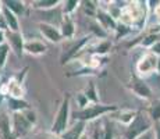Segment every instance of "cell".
I'll return each instance as SVG.
<instances>
[{
    "mask_svg": "<svg viewBox=\"0 0 160 139\" xmlns=\"http://www.w3.org/2000/svg\"><path fill=\"white\" fill-rule=\"evenodd\" d=\"M150 128V120L145 117L143 114H139V116L135 117V120L131 122L130 128L127 131V139H137L139 138L141 135L146 134L148 129Z\"/></svg>",
    "mask_w": 160,
    "mask_h": 139,
    "instance_id": "6da1fadb",
    "label": "cell"
},
{
    "mask_svg": "<svg viewBox=\"0 0 160 139\" xmlns=\"http://www.w3.org/2000/svg\"><path fill=\"white\" fill-rule=\"evenodd\" d=\"M158 61H159V57L153 53H148L142 60L139 61L138 64V70L139 72H145V74H149L152 71L158 70Z\"/></svg>",
    "mask_w": 160,
    "mask_h": 139,
    "instance_id": "7a4b0ae2",
    "label": "cell"
},
{
    "mask_svg": "<svg viewBox=\"0 0 160 139\" xmlns=\"http://www.w3.org/2000/svg\"><path fill=\"white\" fill-rule=\"evenodd\" d=\"M109 110H114V107H93V109H88L85 111H82V113H75V117H78V118H92V117L98 116V114L100 113H104V111H109Z\"/></svg>",
    "mask_w": 160,
    "mask_h": 139,
    "instance_id": "3957f363",
    "label": "cell"
},
{
    "mask_svg": "<svg viewBox=\"0 0 160 139\" xmlns=\"http://www.w3.org/2000/svg\"><path fill=\"white\" fill-rule=\"evenodd\" d=\"M67 100L64 102L63 107H61L60 110V114H58V118L56 121V124H54V131L56 132H60L63 128H66V124H67Z\"/></svg>",
    "mask_w": 160,
    "mask_h": 139,
    "instance_id": "277c9868",
    "label": "cell"
},
{
    "mask_svg": "<svg viewBox=\"0 0 160 139\" xmlns=\"http://www.w3.org/2000/svg\"><path fill=\"white\" fill-rule=\"evenodd\" d=\"M134 91L142 97L149 99L150 96H152V92H150L149 86H148L145 82H142V81H137L134 83Z\"/></svg>",
    "mask_w": 160,
    "mask_h": 139,
    "instance_id": "5b68a950",
    "label": "cell"
},
{
    "mask_svg": "<svg viewBox=\"0 0 160 139\" xmlns=\"http://www.w3.org/2000/svg\"><path fill=\"white\" fill-rule=\"evenodd\" d=\"M0 131H2V138L3 139H11L10 132H8V121L4 116L0 117Z\"/></svg>",
    "mask_w": 160,
    "mask_h": 139,
    "instance_id": "8992f818",
    "label": "cell"
},
{
    "mask_svg": "<svg viewBox=\"0 0 160 139\" xmlns=\"http://www.w3.org/2000/svg\"><path fill=\"white\" fill-rule=\"evenodd\" d=\"M15 127H17L18 132H25L28 128V121H25V118L21 116H15Z\"/></svg>",
    "mask_w": 160,
    "mask_h": 139,
    "instance_id": "52a82bcc",
    "label": "cell"
},
{
    "mask_svg": "<svg viewBox=\"0 0 160 139\" xmlns=\"http://www.w3.org/2000/svg\"><path fill=\"white\" fill-rule=\"evenodd\" d=\"M41 29L43 31V32L52 39V41H58V39H60V35H58V33L56 32V29H53V28H50L48 25H42Z\"/></svg>",
    "mask_w": 160,
    "mask_h": 139,
    "instance_id": "ba28073f",
    "label": "cell"
},
{
    "mask_svg": "<svg viewBox=\"0 0 160 139\" xmlns=\"http://www.w3.org/2000/svg\"><path fill=\"white\" fill-rule=\"evenodd\" d=\"M150 117L153 121H160V100H156L150 110Z\"/></svg>",
    "mask_w": 160,
    "mask_h": 139,
    "instance_id": "9c48e42d",
    "label": "cell"
},
{
    "mask_svg": "<svg viewBox=\"0 0 160 139\" xmlns=\"http://www.w3.org/2000/svg\"><path fill=\"white\" fill-rule=\"evenodd\" d=\"M82 127H84L82 124H78L77 127H74L72 131H70L68 134H66L64 139H78L79 134H81V131H82Z\"/></svg>",
    "mask_w": 160,
    "mask_h": 139,
    "instance_id": "30bf717a",
    "label": "cell"
},
{
    "mask_svg": "<svg viewBox=\"0 0 160 139\" xmlns=\"http://www.w3.org/2000/svg\"><path fill=\"white\" fill-rule=\"evenodd\" d=\"M10 39H11V43L14 45L15 50H17V53L20 54L21 53V49H22V42H21V38L18 35H11Z\"/></svg>",
    "mask_w": 160,
    "mask_h": 139,
    "instance_id": "8fae6325",
    "label": "cell"
},
{
    "mask_svg": "<svg viewBox=\"0 0 160 139\" xmlns=\"http://www.w3.org/2000/svg\"><path fill=\"white\" fill-rule=\"evenodd\" d=\"M4 14H6V18H7V21H8V24L11 25V28H13V29H17V21H15V18L13 17V14H10V11L8 10H6Z\"/></svg>",
    "mask_w": 160,
    "mask_h": 139,
    "instance_id": "7c38bea8",
    "label": "cell"
},
{
    "mask_svg": "<svg viewBox=\"0 0 160 139\" xmlns=\"http://www.w3.org/2000/svg\"><path fill=\"white\" fill-rule=\"evenodd\" d=\"M27 49L31 52H43L45 50V46L39 45V43H29L28 46H27Z\"/></svg>",
    "mask_w": 160,
    "mask_h": 139,
    "instance_id": "4fadbf2b",
    "label": "cell"
},
{
    "mask_svg": "<svg viewBox=\"0 0 160 139\" xmlns=\"http://www.w3.org/2000/svg\"><path fill=\"white\" fill-rule=\"evenodd\" d=\"M7 4L10 6V8L15 10L17 13H21V11H22V4H21L20 2H13V0H11V2H7Z\"/></svg>",
    "mask_w": 160,
    "mask_h": 139,
    "instance_id": "5bb4252c",
    "label": "cell"
},
{
    "mask_svg": "<svg viewBox=\"0 0 160 139\" xmlns=\"http://www.w3.org/2000/svg\"><path fill=\"white\" fill-rule=\"evenodd\" d=\"M99 17H100V20H102L103 22L106 24V25H109V27L114 28V22H113V20H112V18H109V17H107V15H104V14H100Z\"/></svg>",
    "mask_w": 160,
    "mask_h": 139,
    "instance_id": "9a60e30c",
    "label": "cell"
},
{
    "mask_svg": "<svg viewBox=\"0 0 160 139\" xmlns=\"http://www.w3.org/2000/svg\"><path fill=\"white\" fill-rule=\"evenodd\" d=\"M156 42H159V41H158V36H156V35H150V36H148V38H146V41L143 42V45H145V46L152 45V46H153Z\"/></svg>",
    "mask_w": 160,
    "mask_h": 139,
    "instance_id": "2e32d148",
    "label": "cell"
},
{
    "mask_svg": "<svg viewBox=\"0 0 160 139\" xmlns=\"http://www.w3.org/2000/svg\"><path fill=\"white\" fill-rule=\"evenodd\" d=\"M10 104H11L13 109H22V107L27 106L24 102H15V100H13V99H10Z\"/></svg>",
    "mask_w": 160,
    "mask_h": 139,
    "instance_id": "e0dca14e",
    "label": "cell"
},
{
    "mask_svg": "<svg viewBox=\"0 0 160 139\" xmlns=\"http://www.w3.org/2000/svg\"><path fill=\"white\" fill-rule=\"evenodd\" d=\"M6 53H7V46H2V47H0V66H2L3 61H4Z\"/></svg>",
    "mask_w": 160,
    "mask_h": 139,
    "instance_id": "ac0fdd59",
    "label": "cell"
},
{
    "mask_svg": "<svg viewBox=\"0 0 160 139\" xmlns=\"http://www.w3.org/2000/svg\"><path fill=\"white\" fill-rule=\"evenodd\" d=\"M152 53H153V54H156V56H159V57H160V41H159V42H156L155 45L152 46Z\"/></svg>",
    "mask_w": 160,
    "mask_h": 139,
    "instance_id": "d6986e66",
    "label": "cell"
},
{
    "mask_svg": "<svg viewBox=\"0 0 160 139\" xmlns=\"http://www.w3.org/2000/svg\"><path fill=\"white\" fill-rule=\"evenodd\" d=\"M71 32H72L71 24H67V25H64V35H71Z\"/></svg>",
    "mask_w": 160,
    "mask_h": 139,
    "instance_id": "ffe728a7",
    "label": "cell"
},
{
    "mask_svg": "<svg viewBox=\"0 0 160 139\" xmlns=\"http://www.w3.org/2000/svg\"><path fill=\"white\" fill-rule=\"evenodd\" d=\"M88 96L92 99V100H96V96H95V92H93V86L91 85V88H89V93H88Z\"/></svg>",
    "mask_w": 160,
    "mask_h": 139,
    "instance_id": "44dd1931",
    "label": "cell"
},
{
    "mask_svg": "<svg viewBox=\"0 0 160 139\" xmlns=\"http://www.w3.org/2000/svg\"><path fill=\"white\" fill-rule=\"evenodd\" d=\"M106 49H109V43H104V45H102L99 49H98V52L103 53V52H106Z\"/></svg>",
    "mask_w": 160,
    "mask_h": 139,
    "instance_id": "7402d4cb",
    "label": "cell"
},
{
    "mask_svg": "<svg viewBox=\"0 0 160 139\" xmlns=\"http://www.w3.org/2000/svg\"><path fill=\"white\" fill-rule=\"evenodd\" d=\"M137 139H152V137H150L149 132H146V134L141 135V137H139V138H137Z\"/></svg>",
    "mask_w": 160,
    "mask_h": 139,
    "instance_id": "603a6c76",
    "label": "cell"
},
{
    "mask_svg": "<svg viewBox=\"0 0 160 139\" xmlns=\"http://www.w3.org/2000/svg\"><path fill=\"white\" fill-rule=\"evenodd\" d=\"M104 139H112V131H110V128H107L106 135H104Z\"/></svg>",
    "mask_w": 160,
    "mask_h": 139,
    "instance_id": "cb8c5ba5",
    "label": "cell"
},
{
    "mask_svg": "<svg viewBox=\"0 0 160 139\" xmlns=\"http://www.w3.org/2000/svg\"><path fill=\"white\" fill-rule=\"evenodd\" d=\"M156 139H160V124L156 127Z\"/></svg>",
    "mask_w": 160,
    "mask_h": 139,
    "instance_id": "d4e9b609",
    "label": "cell"
},
{
    "mask_svg": "<svg viewBox=\"0 0 160 139\" xmlns=\"http://www.w3.org/2000/svg\"><path fill=\"white\" fill-rule=\"evenodd\" d=\"M54 3H56L54 0H50V2H42V3H39V4L43 6V4H54Z\"/></svg>",
    "mask_w": 160,
    "mask_h": 139,
    "instance_id": "484cf974",
    "label": "cell"
},
{
    "mask_svg": "<svg viewBox=\"0 0 160 139\" xmlns=\"http://www.w3.org/2000/svg\"><path fill=\"white\" fill-rule=\"evenodd\" d=\"M75 3H77V2H68V3H67V4H68V10H71V8L74 7V4H75Z\"/></svg>",
    "mask_w": 160,
    "mask_h": 139,
    "instance_id": "4316f807",
    "label": "cell"
},
{
    "mask_svg": "<svg viewBox=\"0 0 160 139\" xmlns=\"http://www.w3.org/2000/svg\"><path fill=\"white\" fill-rule=\"evenodd\" d=\"M158 71H159V74H160V57H159V61H158Z\"/></svg>",
    "mask_w": 160,
    "mask_h": 139,
    "instance_id": "83f0119b",
    "label": "cell"
},
{
    "mask_svg": "<svg viewBox=\"0 0 160 139\" xmlns=\"http://www.w3.org/2000/svg\"><path fill=\"white\" fill-rule=\"evenodd\" d=\"M2 39H3V36H2V33H0V41H2Z\"/></svg>",
    "mask_w": 160,
    "mask_h": 139,
    "instance_id": "f1b7e54d",
    "label": "cell"
}]
</instances>
